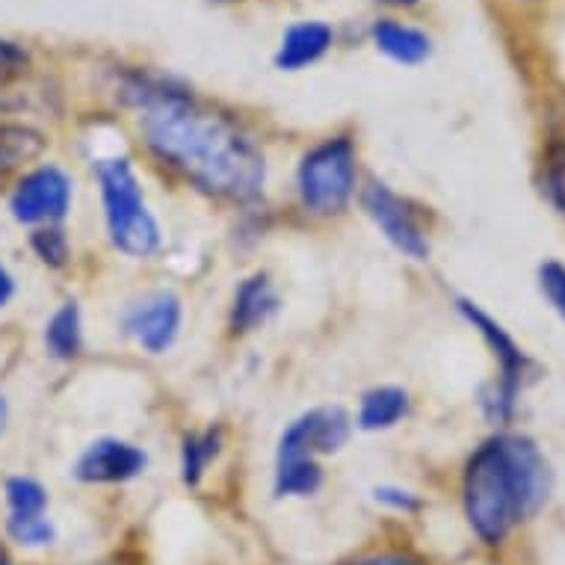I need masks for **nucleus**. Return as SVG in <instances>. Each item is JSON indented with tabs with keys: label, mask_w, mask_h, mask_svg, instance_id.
<instances>
[{
	"label": "nucleus",
	"mask_w": 565,
	"mask_h": 565,
	"mask_svg": "<svg viewBox=\"0 0 565 565\" xmlns=\"http://www.w3.org/2000/svg\"><path fill=\"white\" fill-rule=\"evenodd\" d=\"M128 95L142 110L151 151L204 193L246 202L264 190V154L237 121L163 81L134 77Z\"/></svg>",
	"instance_id": "1"
},
{
	"label": "nucleus",
	"mask_w": 565,
	"mask_h": 565,
	"mask_svg": "<svg viewBox=\"0 0 565 565\" xmlns=\"http://www.w3.org/2000/svg\"><path fill=\"white\" fill-rule=\"evenodd\" d=\"M551 471L530 438L498 436L468 459L462 477L465 515L486 545H501L515 521L542 510Z\"/></svg>",
	"instance_id": "2"
},
{
	"label": "nucleus",
	"mask_w": 565,
	"mask_h": 565,
	"mask_svg": "<svg viewBox=\"0 0 565 565\" xmlns=\"http://www.w3.org/2000/svg\"><path fill=\"white\" fill-rule=\"evenodd\" d=\"M102 181L104 216L113 246L130 258H146L160 246V228L146 207L142 186H139L128 158L107 160L98 167Z\"/></svg>",
	"instance_id": "3"
},
{
	"label": "nucleus",
	"mask_w": 565,
	"mask_h": 565,
	"mask_svg": "<svg viewBox=\"0 0 565 565\" xmlns=\"http://www.w3.org/2000/svg\"><path fill=\"white\" fill-rule=\"evenodd\" d=\"M355 190V146L332 137L308 151L299 163V195L311 214H341Z\"/></svg>",
	"instance_id": "4"
},
{
	"label": "nucleus",
	"mask_w": 565,
	"mask_h": 565,
	"mask_svg": "<svg viewBox=\"0 0 565 565\" xmlns=\"http://www.w3.org/2000/svg\"><path fill=\"white\" fill-rule=\"evenodd\" d=\"M456 308H459V315L480 332L482 341L489 343L491 355H494V362L501 367V380L494 382L491 397L482 399V403H486V412H489L491 420H507V417L512 415V408H515L519 391L524 388V380H527L530 371V359L524 355V350H521L519 343L507 334V329H503L494 317L486 315L477 302H471V299H459Z\"/></svg>",
	"instance_id": "5"
},
{
	"label": "nucleus",
	"mask_w": 565,
	"mask_h": 565,
	"mask_svg": "<svg viewBox=\"0 0 565 565\" xmlns=\"http://www.w3.org/2000/svg\"><path fill=\"white\" fill-rule=\"evenodd\" d=\"M352 420L341 406L311 408L297 417L278 441V462L294 459H317V456L334 454L350 441Z\"/></svg>",
	"instance_id": "6"
},
{
	"label": "nucleus",
	"mask_w": 565,
	"mask_h": 565,
	"mask_svg": "<svg viewBox=\"0 0 565 565\" xmlns=\"http://www.w3.org/2000/svg\"><path fill=\"white\" fill-rule=\"evenodd\" d=\"M362 204L367 216H371L376 228H380L388 243L397 252H403L412 260H427L429 258V241L420 223H417L415 211L408 207L406 199H399L394 190H388L380 181L364 186Z\"/></svg>",
	"instance_id": "7"
},
{
	"label": "nucleus",
	"mask_w": 565,
	"mask_h": 565,
	"mask_svg": "<svg viewBox=\"0 0 565 565\" xmlns=\"http://www.w3.org/2000/svg\"><path fill=\"white\" fill-rule=\"evenodd\" d=\"M72 202V181L56 167H42L30 172L12 193V216L19 223H54L63 220Z\"/></svg>",
	"instance_id": "8"
},
{
	"label": "nucleus",
	"mask_w": 565,
	"mask_h": 565,
	"mask_svg": "<svg viewBox=\"0 0 565 565\" xmlns=\"http://www.w3.org/2000/svg\"><path fill=\"white\" fill-rule=\"evenodd\" d=\"M125 329L134 334L142 350H149L151 355L167 352L178 338L181 329V299L175 294L160 290L154 297L142 299L139 306H134L125 317Z\"/></svg>",
	"instance_id": "9"
},
{
	"label": "nucleus",
	"mask_w": 565,
	"mask_h": 565,
	"mask_svg": "<svg viewBox=\"0 0 565 565\" xmlns=\"http://www.w3.org/2000/svg\"><path fill=\"white\" fill-rule=\"evenodd\" d=\"M149 456L139 447L119 441V438H102L84 450L77 459V480L84 482H128L146 471Z\"/></svg>",
	"instance_id": "10"
},
{
	"label": "nucleus",
	"mask_w": 565,
	"mask_h": 565,
	"mask_svg": "<svg viewBox=\"0 0 565 565\" xmlns=\"http://www.w3.org/2000/svg\"><path fill=\"white\" fill-rule=\"evenodd\" d=\"M332 28H326L323 21H299L281 36V45L276 51V68L302 72L317 60H323L326 51L332 47Z\"/></svg>",
	"instance_id": "11"
},
{
	"label": "nucleus",
	"mask_w": 565,
	"mask_h": 565,
	"mask_svg": "<svg viewBox=\"0 0 565 565\" xmlns=\"http://www.w3.org/2000/svg\"><path fill=\"white\" fill-rule=\"evenodd\" d=\"M278 311V294L273 288L264 273L252 276L237 288V297H234L232 306V329L237 334L255 332L258 326H264L269 317Z\"/></svg>",
	"instance_id": "12"
},
{
	"label": "nucleus",
	"mask_w": 565,
	"mask_h": 565,
	"mask_svg": "<svg viewBox=\"0 0 565 565\" xmlns=\"http://www.w3.org/2000/svg\"><path fill=\"white\" fill-rule=\"evenodd\" d=\"M371 36L373 45L399 65H420L433 54V39L424 30L408 28V24H399L394 19L376 21Z\"/></svg>",
	"instance_id": "13"
},
{
	"label": "nucleus",
	"mask_w": 565,
	"mask_h": 565,
	"mask_svg": "<svg viewBox=\"0 0 565 565\" xmlns=\"http://www.w3.org/2000/svg\"><path fill=\"white\" fill-rule=\"evenodd\" d=\"M408 412V394L403 388H373L359 406V427L364 433H382L397 427Z\"/></svg>",
	"instance_id": "14"
},
{
	"label": "nucleus",
	"mask_w": 565,
	"mask_h": 565,
	"mask_svg": "<svg viewBox=\"0 0 565 565\" xmlns=\"http://www.w3.org/2000/svg\"><path fill=\"white\" fill-rule=\"evenodd\" d=\"M45 347L60 362H72L84 347V323H81V308L77 302H65L51 323L45 326Z\"/></svg>",
	"instance_id": "15"
},
{
	"label": "nucleus",
	"mask_w": 565,
	"mask_h": 565,
	"mask_svg": "<svg viewBox=\"0 0 565 565\" xmlns=\"http://www.w3.org/2000/svg\"><path fill=\"white\" fill-rule=\"evenodd\" d=\"M223 447V433L220 429H204L199 436H186L181 447V477L186 486H199L207 471V465L214 462Z\"/></svg>",
	"instance_id": "16"
},
{
	"label": "nucleus",
	"mask_w": 565,
	"mask_h": 565,
	"mask_svg": "<svg viewBox=\"0 0 565 565\" xmlns=\"http://www.w3.org/2000/svg\"><path fill=\"white\" fill-rule=\"evenodd\" d=\"M42 149H45V139H42L39 130L0 121V172L30 163V160L42 154Z\"/></svg>",
	"instance_id": "17"
},
{
	"label": "nucleus",
	"mask_w": 565,
	"mask_h": 565,
	"mask_svg": "<svg viewBox=\"0 0 565 565\" xmlns=\"http://www.w3.org/2000/svg\"><path fill=\"white\" fill-rule=\"evenodd\" d=\"M323 486V468L317 459H294L276 465V494L278 498H308Z\"/></svg>",
	"instance_id": "18"
},
{
	"label": "nucleus",
	"mask_w": 565,
	"mask_h": 565,
	"mask_svg": "<svg viewBox=\"0 0 565 565\" xmlns=\"http://www.w3.org/2000/svg\"><path fill=\"white\" fill-rule=\"evenodd\" d=\"M7 501H10L12 515H45L47 494L36 480L15 477L7 482Z\"/></svg>",
	"instance_id": "19"
},
{
	"label": "nucleus",
	"mask_w": 565,
	"mask_h": 565,
	"mask_svg": "<svg viewBox=\"0 0 565 565\" xmlns=\"http://www.w3.org/2000/svg\"><path fill=\"white\" fill-rule=\"evenodd\" d=\"M10 536L19 545L28 547H45L56 539L54 524L45 515H12L10 519Z\"/></svg>",
	"instance_id": "20"
},
{
	"label": "nucleus",
	"mask_w": 565,
	"mask_h": 565,
	"mask_svg": "<svg viewBox=\"0 0 565 565\" xmlns=\"http://www.w3.org/2000/svg\"><path fill=\"white\" fill-rule=\"evenodd\" d=\"M545 193L565 216V142H554L545 154Z\"/></svg>",
	"instance_id": "21"
},
{
	"label": "nucleus",
	"mask_w": 565,
	"mask_h": 565,
	"mask_svg": "<svg viewBox=\"0 0 565 565\" xmlns=\"http://www.w3.org/2000/svg\"><path fill=\"white\" fill-rule=\"evenodd\" d=\"M539 290L547 299V306L565 320V264L559 260H545L539 267Z\"/></svg>",
	"instance_id": "22"
},
{
	"label": "nucleus",
	"mask_w": 565,
	"mask_h": 565,
	"mask_svg": "<svg viewBox=\"0 0 565 565\" xmlns=\"http://www.w3.org/2000/svg\"><path fill=\"white\" fill-rule=\"evenodd\" d=\"M33 249L51 267H63L68 260V241L60 228H42V232L33 234Z\"/></svg>",
	"instance_id": "23"
},
{
	"label": "nucleus",
	"mask_w": 565,
	"mask_h": 565,
	"mask_svg": "<svg viewBox=\"0 0 565 565\" xmlns=\"http://www.w3.org/2000/svg\"><path fill=\"white\" fill-rule=\"evenodd\" d=\"M28 65V54L15 42L0 39V84H7L12 77H19Z\"/></svg>",
	"instance_id": "24"
},
{
	"label": "nucleus",
	"mask_w": 565,
	"mask_h": 565,
	"mask_svg": "<svg viewBox=\"0 0 565 565\" xmlns=\"http://www.w3.org/2000/svg\"><path fill=\"white\" fill-rule=\"evenodd\" d=\"M373 498H376V503H382V507H388L394 512H415L420 507V501H417L412 491L394 489V486H382V489L373 491Z\"/></svg>",
	"instance_id": "25"
},
{
	"label": "nucleus",
	"mask_w": 565,
	"mask_h": 565,
	"mask_svg": "<svg viewBox=\"0 0 565 565\" xmlns=\"http://www.w3.org/2000/svg\"><path fill=\"white\" fill-rule=\"evenodd\" d=\"M352 565H420L415 556L408 554H380V556H367V559H359Z\"/></svg>",
	"instance_id": "26"
},
{
	"label": "nucleus",
	"mask_w": 565,
	"mask_h": 565,
	"mask_svg": "<svg viewBox=\"0 0 565 565\" xmlns=\"http://www.w3.org/2000/svg\"><path fill=\"white\" fill-rule=\"evenodd\" d=\"M12 294H15V281H12V276L7 273V269L0 267V308L10 302Z\"/></svg>",
	"instance_id": "27"
},
{
	"label": "nucleus",
	"mask_w": 565,
	"mask_h": 565,
	"mask_svg": "<svg viewBox=\"0 0 565 565\" xmlns=\"http://www.w3.org/2000/svg\"><path fill=\"white\" fill-rule=\"evenodd\" d=\"M382 7H397V10H406V7H415L420 0H376Z\"/></svg>",
	"instance_id": "28"
},
{
	"label": "nucleus",
	"mask_w": 565,
	"mask_h": 565,
	"mask_svg": "<svg viewBox=\"0 0 565 565\" xmlns=\"http://www.w3.org/2000/svg\"><path fill=\"white\" fill-rule=\"evenodd\" d=\"M3 427H7V403L0 397V433H3Z\"/></svg>",
	"instance_id": "29"
},
{
	"label": "nucleus",
	"mask_w": 565,
	"mask_h": 565,
	"mask_svg": "<svg viewBox=\"0 0 565 565\" xmlns=\"http://www.w3.org/2000/svg\"><path fill=\"white\" fill-rule=\"evenodd\" d=\"M0 565H12L10 554H7V547H3V545H0Z\"/></svg>",
	"instance_id": "30"
}]
</instances>
